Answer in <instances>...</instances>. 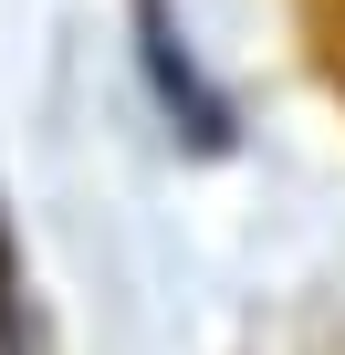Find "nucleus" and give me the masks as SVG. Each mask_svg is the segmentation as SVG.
<instances>
[{
	"label": "nucleus",
	"mask_w": 345,
	"mask_h": 355,
	"mask_svg": "<svg viewBox=\"0 0 345 355\" xmlns=\"http://www.w3.org/2000/svg\"><path fill=\"white\" fill-rule=\"evenodd\" d=\"M0 355H42L32 272H22V241H11V199H0Z\"/></svg>",
	"instance_id": "nucleus-2"
},
{
	"label": "nucleus",
	"mask_w": 345,
	"mask_h": 355,
	"mask_svg": "<svg viewBox=\"0 0 345 355\" xmlns=\"http://www.w3.org/2000/svg\"><path fill=\"white\" fill-rule=\"evenodd\" d=\"M136 63H146V84H157V115L178 125L189 146H230V105H220V84L189 63L178 21H167V0H136Z\"/></svg>",
	"instance_id": "nucleus-1"
}]
</instances>
